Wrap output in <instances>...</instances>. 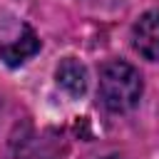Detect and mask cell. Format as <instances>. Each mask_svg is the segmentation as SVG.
I'll list each match as a JSON object with an SVG mask.
<instances>
[{
  "mask_svg": "<svg viewBox=\"0 0 159 159\" xmlns=\"http://www.w3.org/2000/svg\"><path fill=\"white\" fill-rule=\"evenodd\" d=\"M99 97H102V104L109 112H129L132 107H137V102L142 97L139 72L122 60H112V62L102 65V70H99Z\"/></svg>",
  "mask_w": 159,
  "mask_h": 159,
  "instance_id": "obj_1",
  "label": "cell"
},
{
  "mask_svg": "<svg viewBox=\"0 0 159 159\" xmlns=\"http://www.w3.org/2000/svg\"><path fill=\"white\" fill-rule=\"evenodd\" d=\"M132 42L144 60H152V62L159 60V10H147L134 22Z\"/></svg>",
  "mask_w": 159,
  "mask_h": 159,
  "instance_id": "obj_2",
  "label": "cell"
},
{
  "mask_svg": "<svg viewBox=\"0 0 159 159\" xmlns=\"http://www.w3.org/2000/svg\"><path fill=\"white\" fill-rule=\"evenodd\" d=\"M37 50H40V40H37V35L32 32V27L25 25V27H22V35H20L17 40L0 45V60H5V65H10V67H17V65H22L25 60H30Z\"/></svg>",
  "mask_w": 159,
  "mask_h": 159,
  "instance_id": "obj_3",
  "label": "cell"
},
{
  "mask_svg": "<svg viewBox=\"0 0 159 159\" xmlns=\"http://www.w3.org/2000/svg\"><path fill=\"white\" fill-rule=\"evenodd\" d=\"M55 77H57V84H60L65 92H70L72 97H80V94H84V89H87V70H84V65H80V62L72 60V57H67V60L60 62Z\"/></svg>",
  "mask_w": 159,
  "mask_h": 159,
  "instance_id": "obj_4",
  "label": "cell"
},
{
  "mask_svg": "<svg viewBox=\"0 0 159 159\" xmlns=\"http://www.w3.org/2000/svg\"><path fill=\"white\" fill-rule=\"evenodd\" d=\"M112 159H114V157H112Z\"/></svg>",
  "mask_w": 159,
  "mask_h": 159,
  "instance_id": "obj_5",
  "label": "cell"
}]
</instances>
